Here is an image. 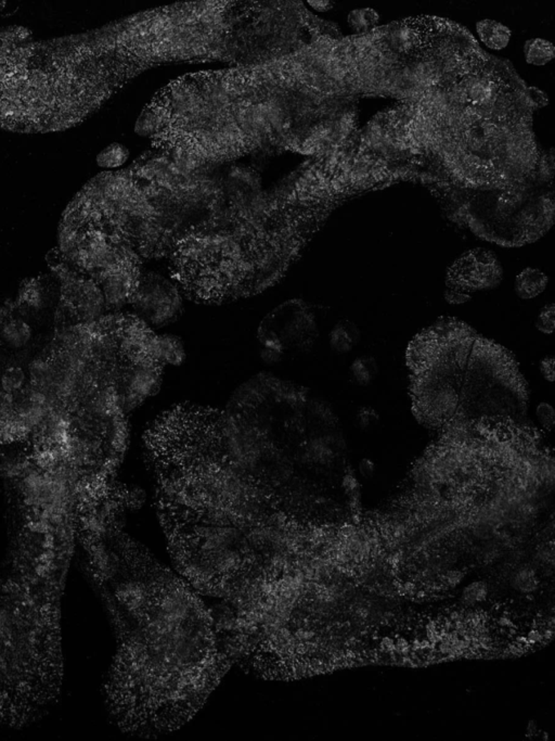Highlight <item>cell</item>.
Masks as SVG:
<instances>
[{
    "instance_id": "28",
    "label": "cell",
    "mask_w": 555,
    "mask_h": 741,
    "mask_svg": "<svg viewBox=\"0 0 555 741\" xmlns=\"http://www.w3.org/2000/svg\"><path fill=\"white\" fill-rule=\"evenodd\" d=\"M443 298H445L446 302L451 305H462L471 301V295L464 294V293L457 292V291L448 290L446 289L443 292Z\"/></svg>"
},
{
    "instance_id": "32",
    "label": "cell",
    "mask_w": 555,
    "mask_h": 741,
    "mask_svg": "<svg viewBox=\"0 0 555 741\" xmlns=\"http://www.w3.org/2000/svg\"><path fill=\"white\" fill-rule=\"evenodd\" d=\"M526 637H527V641L530 646L537 645V644L544 641V635H542V631H540V629H538L537 627H534V629H530V631H528L527 635H526Z\"/></svg>"
},
{
    "instance_id": "4",
    "label": "cell",
    "mask_w": 555,
    "mask_h": 741,
    "mask_svg": "<svg viewBox=\"0 0 555 741\" xmlns=\"http://www.w3.org/2000/svg\"><path fill=\"white\" fill-rule=\"evenodd\" d=\"M61 618V596L12 569L0 577V726L28 727L59 701Z\"/></svg>"
},
{
    "instance_id": "18",
    "label": "cell",
    "mask_w": 555,
    "mask_h": 741,
    "mask_svg": "<svg viewBox=\"0 0 555 741\" xmlns=\"http://www.w3.org/2000/svg\"><path fill=\"white\" fill-rule=\"evenodd\" d=\"M379 20V14L371 8L354 10L348 16V23H350V28L358 34L366 35L372 32L373 28L377 26Z\"/></svg>"
},
{
    "instance_id": "12",
    "label": "cell",
    "mask_w": 555,
    "mask_h": 741,
    "mask_svg": "<svg viewBox=\"0 0 555 741\" xmlns=\"http://www.w3.org/2000/svg\"><path fill=\"white\" fill-rule=\"evenodd\" d=\"M480 41L492 50H501L509 44L511 30L496 21L484 20L476 26Z\"/></svg>"
},
{
    "instance_id": "36",
    "label": "cell",
    "mask_w": 555,
    "mask_h": 741,
    "mask_svg": "<svg viewBox=\"0 0 555 741\" xmlns=\"http://www.w3.org/2000/svg\"><path fill=\"white\" fill-rule=\"evenodd\" d=\"M497 623H498L499 627H502V629H512V627H514L513 621L507 616L500 617Z\"/></svg>"
},
{
    "instance_id": "16",
    "label": "cell",
    "mask_w": 555,
    "mask_h": 741,
    "mask_svg": "<svg viewBox=\"0 0 555 741\" xmlns=\"http://www.w3.org/2000/svg\"><path fill=\"white\" fill-rule=\"evenodd\" d=\"M131 156L127 146L119 142H113L105 146L104 149L97 156V164L102 169H119L123 166Z\"/></svg>"
},
{
    "instance_id": "27",
    "label": "cell",
    "mask_w": 555,
    "mask_h": 741,
    "mask_svg": "<svg viewBox=\"0 0 555 741\" xmlns=\"http://www.w3.org/2000/svg\"><path fill=\"white\" fill-rule=\"evenodd\" d=\"M555 361L553 356H546L544 359H541L539 363V370L541 373L542 377L548 383H554L555 379V371H554Z\"/></svg>"
},
{
    "instance_id": "9",
    "label": "cell",
    "mask_w": 555,
    "mask_h": 741,
    "mask_svg": "<svg viewBox=\"0 0 555 741\" xmlns=\"http://www.w3.org/2000/svg\"><path fill=\"white\" fill-rule=\"evenodd\" d=\"M361 338V332L354 321L342 319L332 328L329 334L330 348L336 354L352 352Z\"/></svg>"
},
{
    "instance_id": "25",
    "label": "cell",
    "mask_w": 555,
    "mask_h": 741,
    "mask_svg": "<svg viewBox=\"0 0 555 741\" xmlns=\"http://www.w3.org/2000/svg\"><path fill=\"white\" fill-rule=\"evenodd\" d=\"M515 583H517V587L522 592H532L537 585L535 572L530 569L521 570L515 577Z\"/></svg>"
},
{
    "instance_id": "22",
    "label": "cell",
    "mask_w": 555,
    "mask_h": 741,
    "mask_svg": "<svg viewBox=\"0 0 555 741\" xmlns=\"http://www.w3.org/2000/svg\"><path fill=\"white\" fill-rule=\"evenodd\" d=\"M379 420H381V417H379V412L371 406H362L359 408L356 412V418H355L357 427L364 431L375 428L379 425Z\"/></svg>"
},
{
    "instance_id": "31",
    "label": "cell",
    "mask_w": 555,
    "mask_h": 741,
    "mask_svg": "<svg viewBox=\"0 0 555 741\" xmlns=\"http://www.w3.org/2000/svg\"><path fill=\"white\" fill-rule=\"evenodd\" d=\"M463 579L464 573L462 571H460V570H451L445 575V583L449 587H457Z\"/></svg>"
},
{
    "instance_id": "2",
    "label": "cell",
    "mask_w": 555,
    "mask_h": 741,
    "mask_svg": "<svg viewBox=\"0 0 555 741\" xmlns=\"http://www.w3.org/2000/svg\"><path fill=\"white\" fill-rule=\"evenodd\" d=\"M122 26L31 39L0 53V129L58 133L97 112L133 71Z\"/></svg>"
},
{
    "instance_id": "8",
    "label": "cell",
    "mask_w": 555,
    "mask_h": 741,
    "mask_svg": "<svg viewBox=\"0 0 555 741\" xmlns=\"http://www.w3.org/2000/svg\"><path fill=\"white\" fill-rule=\"evenodd\" d=\"M549 277L542 270L528 267L522 270L514 282V291L521 300H532L546 291Z\"/></svg>"
},
{
    "instance_id": "30",
    "label": "cell",
    "mask_w": 555,
    "mask_h": 741,
    "mask_svg": "<svg viewBox=\"0 0 555 741\" xmlns=\"http://www.w3.org/2000/svg\"><path fill=\"white\" fill-rule=\"evenodd\" d=\"M410 652H411V645L406 637L399 636L395 639V654H399L402 657H407Z\"/></svg>"
},
{
    "instance_id": "15",
    "label": "cell",
    "mask_w": 555,
    "mask_h": 741,
    "mask_svg": "<svg viewBox=\"0 0 555 741\" xmlns=\"http://www.w3.org/2000/svg\"><path fill=\"white\" fill-rule=\"evenodd\" d=\"M20 300L28 311L36 313L46 306V291L43 284L36 280L26 282L21 289Z\"/></svg>"
},
{
    "instance_id": "35",
    "label": "cell",
    "mask_w": 555,
    "mask_h": 741,
    "mask_svg": "<svg viewBox=\"0 0 555 741\" xmlns=\"http://www.w3.org/2000/svg\"><path fill=\"white\" fill-rule=\"evenodd\" d=\"M537 724H536L535 721H530L529 723L527 724V727H526V736L529 737V738H532V737L537 736Z\"/></svg>"
},
{
    "instance_id": "23",
    "label": "cell",
    "mask_w": 555,
    "mask_h": 741,
    "mask_svg": "<svg viewBox=\"0 0 555 741\" xmlns=\"http://www.w3.org/2000/svg\"><path fill=\"white\" fill-rule=\"evenodd\" d=\"M538 331L546 336H551L554 332L555 306L553 303L546 305L538 314L535 323Z\"/></svg>"
},
{
    "instance_id": "19",
    "label": "cell",
    "mask_w": 555,
    "mask_h": 741,
    "mask_svg": "<svg viewBox=\"0 0 555 741\" xmlns=\"http://www.w3.org/2000/svg\"><path fill=\"white\" fill-rule=\"evenodd\" d=\"M340 485H342V489H343L346 496L348 497L352 511H354V513H359L361 509V491H362V485H361L359 479L357 478L354 469L350 468V469L346 470L345 474L342 478Z\"/></svg>"
},
{
    "instance_id": "21",
    "label": "cell",
    "mask_w": 555,
    "mask_h": 741,
    "mask_svg": "<svg viewBox=\"0 0 555 741\" xmlns=\"http://www.w3.org/2000/svg\"><path fill=\"white\" fill-rule=\"evenodd\" d=\"M26 373L18 367H10L1 377V388L8 394H16L26 385Z\"/></svg>"
},
{
    "instance_id": "6",
    "label": "cell",
    "mask_w": 555,
    "mask_h": 741,
    "mask_svg": "<svg viewBox=\"0 0 555 741\" xmlns=\"http://www.w3.org/2000/svg\"><path fill=\"white\" fill-rule=\"evenodd\" d=\"M503 280V267L494 252L474 249L462 254L446 274V289L471 295L494 290Z\"/></svg>"
},
{
    "instance_id": "29",
    "label": "cell",
    "mask_w": 555,
    "mask_h": 741,
    "mask_svg": "<svg viewBox=\"0 0 555 741\" xmlns=\"http://www.w3.org/2000/svg\"><path fill=\"white\" fill-rule=\"evenodd\" d=\"M358 472L364 479H371L377 472V464L370 458H362L358 464Z\"/></svg>"
},
{
    "instance_id": "5",
    "label": "cell",
    "mask_w": 555,
    "mask_h": 741,
    "mask_svg": "<svg viewBox=\"0 0 555 741\" xmlns=\"http://www.w3.org/2000/svg\"><path fill=\"white\" fill-rule=\"evenodd\" d=\"M131 304L135 315L152 329L175 323L183 311L180 289L156 272L141 274Z\"/></svg>"
},
{
    "instance_id": "24",
    "label": "cell",
    "mask_w": 555,
    "mask_h": 741,
    "mask_svg": "<svg viewBox=\"0 0 555 741\" xmlns=\"http://www.w3.org/2000/svg\"><path fill=\"white\" fill-rule=\"evenodd\" d=\"M536 417L542 428L552 431L555 425V410L551 404L541 402L536 408Z\"/></svg>"
},
{
    "instance_id": "1",
    "label": "cell",
    "mask_w": 555,
    "mask_h": 741,
    "mask_svg": "<svg viewBox=\"0 0 555 741\" xmlns=\"http://www.w3.org/2000/svg\"><path fill=\"white\" fill-rule=\"evenodd\" d=\"M117 647L104 683L109 713L139 737L183 727L229 668L212 612L185 579L119 531L92 563Z\"/></svg>"
},
{
    "instance_id": "11",
    "label": "cell",
    "mask_w": 555,
    "mask_h": 741,
    "mask_svg": "<svg viewBox=\"0 0 555 741\" xmlns=\"http://www.w3.org/2000/svg\"><path fill=\"white\" fill-rule=\"evenodd\" d=\"M185 348L179 336L158 334V361L163 366H180L185 361Z\"/></svg>"
},
{
    "instance_id": "33",
    "label": "cell",
    "mask_w": 555,
    "mask_h": 741,
    "mask_svg": "<svg viewBox=\"0 0 555 741\" xmlns=\"http://www.w3.org/2000/svg\"><path fill=\"white\" fill-rule=\"evenodd\" d=\"M307 4H308L313 10H316V11L318 12L329 11L330 9H332V6H333V3H332V1H328V0H321V1H320V0H318V1H311V0H309V1H307Z\"/></svg>"
},
{
    "instance_id": "20",
    "label": "cell",
    "mask_w": 555,
    "mask_h": 741,
    "mask_svg": "<svg viewBox=\"0 0 555 741\" xmlns=\"http://www.w3.org/2000/svg\"><path fill=\"white\" fill-rule=\"evenodd\" d=\"M489 595V586L485 581H474L466 585L461 592V602L465 606L473 607L486 602Z\"/></svg>"
},
{
    "instance_id": "26",
    "label": "cell",
    "mask_w": 555,
    "mask_h": 741,
    "mask_svg": "<svg viewBox=\"0 0 555 741\" xmlns=\"http://www.w3.org/2000/svg\"><path fill=\"white\" fill-rule=\"evenodd\" d=\"M525 92L532 108H542L544 105H548V98H546V95L541 90L535 87H530L526 88Z\"/></svg>"
},
{
    "instance_id": "17",
    "label": "cell",
    "mask_w": 555,
    "mask_h": 741,
    "mask_svg": "<svg viewBox=\"0 0 555 741\" xmlns=\"http://www.w3.org/2000/svg\"><path fill=\"white\" fill-rule=\"evenodd\" d=\"M31 39H33V33L24 26L0 28V53L11 50Z\"/></svg>"
},
{
    "instance_id": "7",
    "label": "cell",
    "mask_w": 555,
    "mask_h": 741,
    "mask_svg": "<svg viewBox=\"0 0 555 741\" xmlns=\"http://www.w3.org/2000/svg\"><path fill=\"white\" fill-rule=\"evenodd\" d=\"M64 300L80 324L100 321L108 311L100 286L92 279H80L68 274L64 278Z\"/></svg>"
},
{
    "instance_id": "14",
    "label": "cell",
    "mask_w": 555,
    "mask_h": 741,
    "mask_svg": "<svg viewBox=\"0 0 555 741\" xmlns=\"http://www.w3.org/2000/svg\"><path fill=\"white\" fill-rule=\"evenodd\" d=\"M524 53H525L526 61L529 65L542 67L554 58L555 48L550 41L536 38L526 43Z\"/></svg>"
},
{
    "instance_id": "3",
    "label": "cell",
    "mask_w": 555,
    "mask_h": 741,
    "mask_svg": "<svg viewBox=\"0 0 555 741\" xmlns=\"http://www.w3.org/2000/svg\"><path fill=\"white\" fill-rule=\"evenodd\" d=\"M407 366L412 410L428 428L475 426L527 410V383L513 355L453 317H441L414 336Z\"/></svg>"
},
{
    "instance_id": "34",
    "label": "cell",
    "mask_w": 555,
    "mask_h": 741,
    "mask_svg": "<svg viewBox=\"0 0 555 741\" xmlns=\"http://www.w3.org/2000/svg\"><path fill=\"white\" fill-rule=\"evenodd\" d=\"M379 647L384 652L394 654L395 652V639L391 636L382 637L381 641H379Z\"/></svg>"
},
{
    "instance_id": "37",
    "label": "cell",
    "mask_w": 555,
    "mask_h": 741,
    "mask_svg": "<svg viewBox=\"0 0 555 741\" xmlns=\"http://www.w3.org/2000/svg\"><path fill=\"white\" fill-rule=\"evenodd\" d=\"M515 643L523 646V647H528V646H530L529 643H528L527 637L524 636V635H519V636L515 639Z\"/></svg>"
},
{
    "instance_id": "10",
    "label": "cell",
    "mask_w": 555,
    "mask_h": 741,
    "mask_svg": "<svg viewBox=\"0 0 555 741\" xmlns=\"http://www.w3.org/2000/svg\"><path fill=\"white\" fill-rule=\"evenodd\" d=\"M33 330L23 319L9 317L0 325V340L10 348L18 350L30 343Z\"/></svg>"
},
{
    "instance_id": "13",
    "label": "cell",
    "mask_w": 555,
    "mask_h": 741,
    "mask_svg": "<svg viewBox=\"0 0 555 741\" xmlns=\"http://www.w3.org/2000/svg\"><path fill=\"white\" fill-rule=\"evenodd\" d=\"M350 377L357 385L367 387L377 379L379 364L373 356H359L350 365Z\"/></svg>"
}]
</instances>
